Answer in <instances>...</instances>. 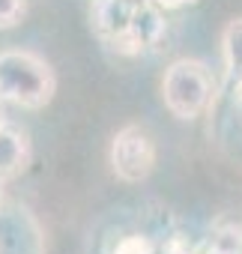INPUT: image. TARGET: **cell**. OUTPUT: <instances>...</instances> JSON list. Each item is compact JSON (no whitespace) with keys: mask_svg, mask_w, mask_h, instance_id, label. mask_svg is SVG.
Masks as SVG:
<instances>
[{"mask_svg":"<svg viewBox=\"0 0 242 254\" xmlns=\"http://www.w3.org/2000/svg\"><path fill=\"white\" fill-rule=\"evenodd\" d=\"M51 66L30 51H3L0 54V99L27 111H39L54 96Z\"/></svg>","mask_w":242,"mask_h":254,"instance_id":"obj_1","label":"cell"},{"mask_svg":"<svg viewBox=\"0 0 242 254\" xmlns=\"http://www.w3.org/2000/svg\"><path fill=\"white\" fill-rule=\"evenodd\" d=\"M162 99L180 120H194L212 99V78L200 60H177L162 78Z\"/></svg>","mask_w":242,"mask_h":254,"instance_id":"obj_2","label":"cell"},{"mask_svg":"<svg viewBox=\"0 0 242 254\" xmlns=\"http://www.w3.org/2000/svg\"><path fill=\"white\" fill-rule=\"evenodd\" d=\"M111 168L123 183H141L156 168V144L144 126L120 129L111 144Z\"/></svg>","mask_w":242,"mask_h":254,"instance_id":"obj_3","label":"cell"},{"mask_svg":"<svg viewBox=\"0 0 242 254\" xmlns=\"http://www.w3.org/2000/svg\"><path fill=\"white\" fill-rule=\"evenodd\" d=\"M165 33V18H162V9L153 3V0H141L132 12V21H129V30L123 39H117L111 48L120 51V54H141L144 48L156 45Z\"/></svg>","mask_w":242,"mask_h":254,"instance_id":"obj_4","label":"cell"},{"mask_svg":"<svg viewBox=\"0 0 242 254\" xmlns=\"http://www.w3.org/2000/svg\"><path fill=\"white\" fill-rule=\"evenodd\" d=\"M141 0H96L93 6V27L99 30V36L114 45L117 39H123L132 21V12Z\"/></svg>","mask_w":242,"mask_h":254,"instance_id":"obj_5","label":"cell"},{"mask_svg":"<svg viewBox=\"0 0 242 254\" xmlns=\"http://www.w3.org/2000/svg\"><path fill=\"white\" fill-rule=\"evenodd\" d=\"M30 165V141L15 126L0 123V183L18 177Z\"/></svg>","mask_w":242,"mask_h":254,"instance_id":"obj_6","label":"cell"},{"mask_svg":"<svg viewBox=\"0 0 242 254\" xmlns=\"http://www.w3.org/2000/svg\"><path fill=\"white\" fill-rule=\"evenodd\" d=\"M221 51H224V66L233 81L242 78V18L230 21L221 36Z\"/></svg>","mask_w":242,"mask_h":254,"instance_id":"obj_7","label":"cell"},{"mask_svg":"<svg viewBox=\"0 0 242 254\" xmlns=\"http://www.w3.org/2000/svg\"><path fill=\"white\" fill-rule=\"evenodd\" d=\"M114 254H156V245L144 233H126L117 239Z\"/></svg>","mask_w":242,"mask_h":254,"instance_id":"obj_8","label":"cell"},{"mask_svg":"<svg viewBox=\"0 0 242 254\" xmlns=\"http://www.w3.org/2000/svg\"><path fill=\"white\" fill-rule=\"evenodd\" d=\"M27 0H0V30H9L24 18Z\"/></svg>","mask_w":242,"mask_h":254,"instance_id":"obj_9","label":"cell"},{"mask_svg":"<svg viewBox=\"0 0 242 254\" xmlns=\"http://www.w3.org/2000/svg\"><path fill=\"white\" fill-rule=\"evenodd\" d=\"M153 3H156L159 9H182V6H188V3H197V0H153Z\"/></svg>","mask_w":242,"mask_h":254,"instance_id":"obj_10","label":"cell"},{"mask_svg":"<svg viewBox=\"0 0 242 254\" xmlns=\"http://www.w3.org/2000/svg\"><path fill=\"white\" fill-rule=\"evenodd\" d=\"M236 99H239V108H242V78L236 81Z\"/></svg>","mask_w":242,"mask_h":254,"instance_id":"obj_11","label":"cell"},{"mask_svg":"<svg viewBox=\"0 0 242 254\" xmlns=\"http://www.w3.org/2000/svg\"><path fill=\"white\" fill-rule=\"evenodd\" d=\"M0 123H3V111H0Z\"/></svg>","mask_w":242,"mask_h":254,"instance_id":"obj_12","label":"cell"}]
</instances>
